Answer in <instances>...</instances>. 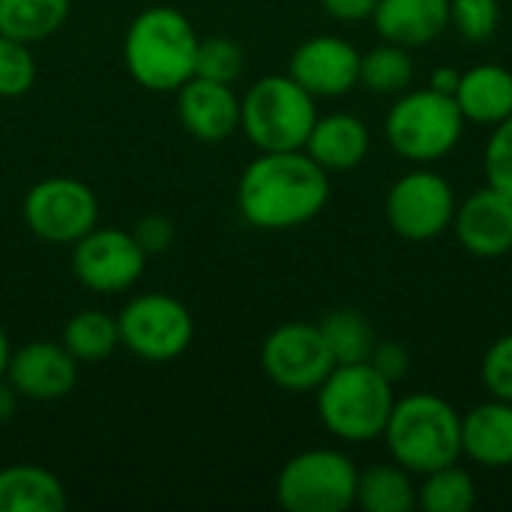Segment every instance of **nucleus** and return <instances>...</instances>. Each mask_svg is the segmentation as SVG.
<instances>
[{"label":"nucleus","mask_w":512,"mask_h":512,"mask_svg":"<svg viewBox=\"0 0 512 512\" xmlns=\"http://www.w3.org/2000/svg\"><path fill=\"white\" fill-rule=\"evenodd\" d=\"M174 93H177V120L192 138L216 144L240 129V96L234 93V84L192 75Z\"/></svg>","instance_id":"dca6fc26"},{"label":"nucleus","mask_w":512,"mask_h":512,"mask_svg":"<svg viewBox=\"0 0 512 512\" xmlns=\"http://www.w3.org/2000/svg\"><path fill=\"white\" fill-rule=\"evenodd\" d=\"M354 507L366 512H411L417 507V486L402 465H372L357 477Z\"/></svg>","instance_id":"5701e85b"},{"label":"nucleus","mask_w":512,"mask_h":512,"mask_svg":"<svg viewBox=\"0 0 512 512\" xmlns=\"http://www.w3.org/2000/svg\"><path fill=\"white\" fill-rule=\"evenodd\" d=\"M246 69V54L243 48L228 39V36H204L198 39V54H195V75L234 84Z\"/></svg>","instance_id":"cd10ccee"},{"label":"nucleus","mask_w":512,"mask_h":512,"mask_svg":"<svg viewBox=\"0 0 512 512\" xmlns=\"http://www.w3.org/2000/svg\"><path fill=\"white\" fill-rule=\"evenodd\" d=\"M414 81V60L408 48L381 42L360 54V84L372 93H405Z\"/></svg>","instance_id":"a878e982"},{"label":"nucleus","mask_w":512,"mask_h":512,"mask_svg":"<svg viewBox=\"0 0 512 512\" xmlns=\"http://www.w3.org/2000/svg\"><path fill=\"white\" fill-rule=\"evenodd\" d=\"M483 171L489 186L507 192L512 198V114L492 126V135L486 141V153H483Z\"/></svg>","instance_id":"7c9ffc66"},{"label":"nucleus","mask_w":512,"mask_h":512,"mask_svg":"<svg viewBox=\"0 0 512 512\" xmlns=\"http://www.w3.org/2000/svg\"><path fill=\"white\" fill-rule=\"evenodd\" d=\"M198 33L174 6L141 9L123 36V63L129 78L153 93H174L195 75Z\"/></svg>","instance_id":"f03ea898"},{"label":"nucleus","mask_w":512,"mask_h":512,"mask_svg":"<svg viewBox=\"0 0 512 512\" xmlns=\"http://www.w3.org/2000/svg\"><path fill=\"white\" fill-rule=\"evenodd\" d=\"M462 456L480 468H510L512 402L492 396L462 417Z\"/></svg>","instance_id":"6ab92c4d"},{"label":"nucleus","mask_w":512,"mask_h":512,"mask_svg":"<svg viewBox=\"0 0 512 512\" xmlns=\"http://www.w3.org/2000/svg\"><path fill=\"white\" fill-rule=\"evenodd\" d=\"M372 24L384 42L420 48L450 27V0H378Z\"/></svg>","instance_id":"f3484780"},{"label":"nucleus","mask_w":512,"mask_h":512,"mask_svg":"<svg viewBox=\"0 0 512 512\" xmlns=\"http://www.w3.org/2000/svg\"><path fill=\"white\" fill-rule=\"evenodd\" d=\"M324 429L348 444H366L384 435L396 405L393 384L366 363H339L315 390Z\"/></svg>","instance_id":"20e7f679"},{"label":"nucleus","mask_w":512,"mask_h":512,"mask_svg":"<svg viewBox=\"0 0 512 512\" xmlns=\"http://www.w3.org/2000/svg\"><path fill=\"white\" fill-rule=\"evenodd\" d=\"M459 78H462V72H459V69H450V66H444V69H435V72H432V81H429V87H432V90H438V93L456 96Z\"/></svg>","instance_id":"c9c22d12"},{"label":"nucleus","mask_w":512,"mask_h":512,"mask_svg":"<svg viewBox=\"0 0 512 512\" xmlns=\"http://www.w3.org/2000/svg\"><path fill=\"white\" fill-rule=\"evenodd\" d=\"M498 0H450V27L471 45L489 42L498 33Z\"/></svg>","instance_id":"c85d7f7f"},{"label":"nucleus","mask_w":512,"mask_h":512,"mask_svg":"<svg viewBox=\"0 0 512 512\" xmlns=\"http://www.w3.org/2000/svg\"><path fill=\"white\" fill-rule=\"evenodd\" d=\"M18 393H15V387L6 381V378H0V426L3 423H9L12 417H15V411H18Z\"/></svg>","instance_id":"e433bc0d"},{"label":"nucleus","mask_w":512,"mask_h":512,"mask_svg":"<svg viewBox=\"0 0 512 512\" xmlns=\"http://www.w3.org/2000/svg\"><path fill=\"white\" fill-rule=\"evenodd\" d=\"M315 120V96L291 75H264L240 99V129L261 153L303 150Z\"/></svg>","instance_id":"39448f33"},{"label":"nucleus","mask_w":512,"mask_h":512,"mask_svg":"<svg viewBox=\"0 0 512 512\" xmlns=\"http://www.w3.org/2000/svg\"><path fill=\"white\" fill-rule=\"evenodd\" d=\"M132 237L138 240V246L150 255H159V252H168L171 243H174V222L168 216H159V213H150V216H141L132 228Z\"/></svg>","instance_id":"473e14b6"},{"label":"nucleus","mask_w":512,"mask_h":512,"mask_svg":"<svg viewBox=\"0 0 512 512\" xmlns=\"http://www.w3.org/2000/svg\"><path fill=\"white\" fill-rule=\"evenodd\" d=\"M372 147V135L369 126L348 111H336V114H318L303 150L327 171H351L357 168Z\"/></svg>","instance_id":"a211bd4d"},{"label":"nucleus","mask_w":512,"mask_h":512,"mask_svg":"<svg viewBox=\"0 0 512 512\" xmlns=\"http://www.w3.org/2000/svg\"><path fill=\"white\" fill-rule=\"evenodd\" d=\"M288 75L315 99H336L360 84V51L342 36H312L294 48Z\"/></svg>","instance_id":"4468645a"},{"label":"nucleus","mask_w":512,"mask_h":512,"mask_svg":"<svg viewBox=\"0 0 512 512\" xmlns=\"http://www.w3.org/2000/svg\"><path fill=\"white\" fill-rule=\"evenodd\" d=\"M381 438L396 465L423 477L462 459V414L435 393H414L396 399Z\"/></svg>","instance_id":"7ed1b4c3"},{"label":"nucleus","mask_w":512,"mask_h":512,"mask_svg":"<svg viewBox=\"0 0 512 512\" xmlns=\"http://www.w3.org/2000/svg\"><path fill=\"white\" fill-rule=\"evenodd\" d=\"M72 12V0H0V33L27 45L54 36Z\"/></svg>","instance_id":"b1692460"},{"label":"nucleus","mask_w":512,"mask_h":512,"mask_svg":"<svg viewBox=\"0 0 512 512\" xmlns=\"http://www.w3.org/2000/svg\"><path fill=\"white\" fill-rule=\"evenodd\" d=\"M456 204L459 201L447 177L420 165L417 171H408L390 186L384 213L399 237L426 243L453 228Z\"/></svg>","instance_id":"9d476101"},{"label":"nucleus","mask_w":512,"mask_h":512,"mask_svg":"<svg viewBox=\"0 0 512 512\" xmlns=\"http://www.w3.org/2000/svg\"><path fill=\"white\" fill-rule=\"evenodd\" d=\"M60 342L78 363H102L120 348L117 315L102 309H81L63 324Z\"/></svg>","instance_id":"4be33fe9"},{"label":"nucleus","mask_w":512,"mask_h":512,"mask_svg":"<svg viewBox=\"0 0 512 512\" xmlns=\"http://www.w3.org/2000/svg\"><path fill=\"white\" fill-rule=\"evenodd\" d=\"M9 354H12V345H9V336H6V330L0 327V378L6 375V363H9Z\"/></svg>","instance_id":"4c0bfd02"},{"label":"nucleus","mask_w":512,"mask_h":512,"mask_svg":"<svg viewBox=\"0 0 512 512\" xmlns=\"http://www.w3.org/2000/svg\"><path fill=\"white\" fill-rule=\"evenodd\" d=\"M321 6L330 18L357 24V21H369L375 15L378 0H321Z\"/></svg>","instance_id":"f704fd0d"},{"label":"nucleus","mask_w":512,"mask_h":512,"mask_svg":"<svg viewBox=\"0 0 512 512\" xmlns=\"http://www.w3.org/2000/svg\"><path fill=\"white\" fill-rule=\"evenodd\" d=\"M318 327L327 339V348H330L336 366L339 363H366L378 345L369 318L357 309H336Z\"/></svg>","instance_id":"393cba45"},{"label":"nucleus","mask_w":512,"mask_h":512,"mask_svg":"<svg viewBox=\"0 0 512 512\" xmlns=\"http://www.w3.org/2000/svg\"><path fill=\"white\" fill-rule=\"evenodd\" d=\"M147 252L132 231L96 225L72 243V273L93 294H126L144 273Z\"/></svg>","instance_id":"f8f14e48"},{"label":"nucleus","mask_w":512,"mask_h":512,"mask_svg":"<svg viewBox=\"0 0 512 512\" xmlns=\"http://www.w3.org/2000/svg\"><path fill=\"white\" fill-rule=\"evenodd\" d=\"M21 399L30 402H60L78 384V360L63 348V342L36 339L12 348L6 375Z\"/></svg>","instance_id":"ddd939ff"},{"label":"nucleus","mask_w":512,"mask_h":512,"mask_svg":"<svg viewBox=\"0 0 512 512\" xmlns=\"http://www.w3.org/2000/svg\"><path fill=\"white\" fill-rule=\"evenodd\" d=\"M66 486L42 465L0 468V512H60L66 510Z\"/></svg>","instance_id":"412c9836"},{"label":"nucleus","mask_w":512,"mask_h":512,"mask_svg":"<svg viewBox=\"0 0 512 512\" xmlns=\"http://www.w3.org/2000/svg\"><path fill=\"white\" fill-rule=\"evenodd\" d=\"M36 81V60L30 45L0 33V99L24 96Z\"/></svg>","instance_id":"c756f323"},{"label":"nucleus","mask_w":512,"mask_h":512,"mask_svg":"<svg viewBox=\"0 0 512 512\" xmlns=\"http://www.w3.org/2000/svg\"><path fill=\"white\" fill-rule=\"evenodd\" d=\"M120 345L147 363H171L183 357L195 339V321L186 303L171 294H138L132 297L120 315Z\"/></svg>","instance_id":"6e6552de"},{"label":"nucleus","mask_w":512,"mask_h":512,"mask_svg":"<svg viewBox=\"0 0 512 512\" xmlns=\"http://www.w3.org/2000/svg\"><path fill=\"white\" fill-rule=\"evenodd\" d=\"M453 231L462 249L477 258H501L512 252V198L495 186L477 189L456 204Z\"/></svg>","instance_id":"2eb2a0df"},{"label":"nucleus","mask_w":512,"mask_h":512,"mask_svg":"<svg viewBox=\"0 0 512 512\" xmlns=\"http://www.w3.org/2000/svg\"><path fill=\"white\" fill-rule=\"evenodd\" d=\"M357 477V465L342 450H303L282 465L276 501L288 512H345L357 501Z\"/></svg>","instance_id":"0eeeda50"},{"label":"nucleus","mask_w":512,"mask_h":512,"mask_svg":"<svg viewBox=\"0 0 512 512\" xmlns=\"http://www.w3.org/2000/svg\"><path fill=\"white\" fill-rule=\"evenodd\" d=\"M417 504L426 512H471L477 504L474 477L459 468V462L423 474Z\"/></svg>","instance_id":"bb28decb"},{"label":"nucleus","mask_w":512,"mask_h":512,"mask_svg":"<svg viewBox=\"0 0 512 512\" xmlns=\"http://www.w3.org/2000/svg\"><path fill=\"white\" fill-rule=\"evenodd\" d=\"M465 132V117L456 96L438 93L432 87L408 90L387 111L384 135L390 147L417 165H432L456 150Z\"/></svg>","instance_id":"423d86ee"},{"label":"nucleus","mask_w":512,"mask_h":512,"mask_svg":"<svg viewBox=\"0 0 512 512\" xmlns=\"http://www.w3.org/2000/svg\"><path fill=\"white\" fill-rule=\"evenodd\" d=\"M369 363H372L390 384H396V381H402V378L408 375V369H411V354H408V348L399 345V342H378L375 351H372V357H369Z\"/></svg>","instance_id":"72a5a7b5"},{"label":"nucleus","mask_w":512,"mask_h":512,"mask_svg":"<svg viewBox=\"0 0 512 512\" xmlns=\"http://www.w3.org/2000/svg\"><path fill=\"white\" fill-rule=\"evenodd\" d=\"M336 360L318 324H279L261 345L264 375L288 393H315L333 372Z\"/></svg>","instance_id":"9b49d317"},{"label":"nucleus","mask_w":512,"mask_h":512,"mask_svg":"<svg viewBox=\"0 0 512 512\" xmlns=\"http://www.w3.org/2000/svg\"><path fill=\"white\" fill-rule=\"evenodd\" d=\"M21 216L33 237L54 246H72L99 225V198L84 180L57 174L27 189Z\"/></svg>","instance_id":"1a4fd4ad"},{"label":"nucleus","mask_w":512,"mask_h":512,"mask_svg":"<svg viewBox=\"0 0 512 512\" xmlns=\"http://www.w3.org/2000/svg\"><path fill=\"white\" fill-rule=\"evenodd\" d=\"M456 105L465 123L498 126L512 114V69L498 63H480L462 72L456 87Z\"/></svg>","instance_id":"aec40b11"},{"label":"nucleus","mask_w":512,"mask_h":512,"mask_svg":"<svg viewBox=\"0 0 512 512\" xmlns=\"http://www.w3.org/2000/svg\"><path fill=\"white\" fill-rule=\"evenodd\" d=\"M330 201V174L306 153H261L237 183V210L258 231H291L315 216Z\"/></svg>","instance_id":"f257e3e1"},{"label":"nucleus","mask_w":512,"mask_h":512,"mask_svg":"<svg viewBox=\"0 0 512 512\" xmlns=\"http://www.w3.org/2000/svg\"><path fill=\"white\" fill-rule=\"evenodd\" d=\"M483 384L495 399H507L512 402V333L495 339L483 357L480 366Z\"/></svg>","instance_id":"2f4dec72"}]
</instances>
